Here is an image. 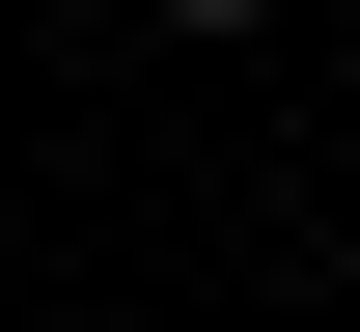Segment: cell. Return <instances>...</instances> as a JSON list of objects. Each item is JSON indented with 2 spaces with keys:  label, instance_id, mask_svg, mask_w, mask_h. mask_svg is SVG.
I'll return each instance as SVG.
<instances>
[{
  "label": "cell",
  "instance_id": "obj_1",
  "mask_svg": "<svg viewBox=\"0 0 360 332\" xmlns=\"http://www.w3.org/2000/svg\"><path fill=\"white\" fill-rule=\"evenodd\" d=\"M167 28H194V55H250V28H277V0H167Z\"/></svg>",
  "mask_w": 360,
  "mask_h": 332
}]
</instances>
